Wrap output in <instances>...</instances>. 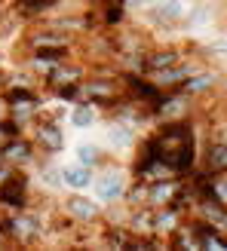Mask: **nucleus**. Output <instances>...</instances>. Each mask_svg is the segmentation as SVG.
Instances as JSON below:
<instances>
[{
    "instance_id": "1",
    "label": "nucleus",
    "mask_w": 227,
    "mask_h": 251,
    "mask_svg": "<svg viewBox=\"0 0 227 251\" xmlns=\"http://www.w3.org/2000/svg\"><path fill=\"white\" fill-rule=\"evenodd\" d=\"M157 144L160 162L169 166L178 178H187L191 172H197L199 150H197V132L194 120H178V123H157V129L150 132Z\"/></svg>"
},
{
    "instance_id": "2",
    "label": "nucleus",
    "mask_w": 227,
    "mask_h": 251,
    "mask_svg": "<svg viewBox=\"0 0 227 251\" xmlns=\"http://www.w3.org/2000/svg\"><path fill=\"white\" fill-rule=\"evenodd\" d=\"M49 236L46 218L37 205L9 211V227H6V248H37Z\"/></svg>"
},
{
    "instance_id": "3",
    "label": "nucleus",
    "mask_w": 227,
    "mask_h": 251,
    "mask_svg": "<svg viewBox=\"0 0 227 251\" xmlns=\"http://www.w3.org/2000/svg\"><path fill=\"white\" fill-rule=\"evenodd\" d=\"M80 89H83V101L95 104L98 110H108L111 104H117L126 95L123 74L117 68H98V65H95V71H89L83 77Z\"/></svg>"
},
{
    "instance_id": "4",
    "label": "nucleus",
    "mask_w": 227,
    "mask_h": 251,
    "mask_svg": "<svg viewBox=\"0 0 227 251\" xmlns=\"http://www.w3.org/2000/svg\"><path fill=\"white\" fill-rule=\"evenodd\" d=\"M37 89H40V86H6V89L0 92V101L6 104V114L12 120H19L22 129L34 126V120L40 117V110L46 104Z\"/></svg>"
},
{
    "instance_id": "5",
    "label": "nucleus",
    "mask_w": 227,
    "mask_h": 251,
    "mask_svg": "<svg viewBox=\"0 0 227 251\" xmlns=\"http://www.w3.org/2000/svg\"><path fill=\"white\" fill-rule=\"evenodd\" d=\"M58 211H61V215H65L77 230H89V227H95V224H102V215H105L102 202H98V199H92V196H86L83 190H71L65 199H61Z\"/></svg>"
},
{
    "instance_id": "6",
    "label": "nucleus",
    "mask_w": 227,
    "mask_h": 251,
    "mask_svg": "<svg viewBox=\"0 0 227 251\" xmlns=\"http://www.w3.org/2000/svg\"><path fill=\"white\" fill-rule=\"evenodd\" d=\"M129 181L132 175L120 169V166H111V162H105L102 169H95L92 175V187H95V199L98 202H123L126 190H129Z\"/></svg>"
},
{
    "instance_id": "7",
    "label": "nucleus",
    "mask_w": 227,
    "mask_h": 251,
    "mask_svg": "<svg viewBox=\"0 0 227 251\" xmlns=\"http://www.w3.org/2000/svg\"><path fill=\"white\" fill-rule=\"evenodd\" d=\"M77 40H80L77 34L61 31V28H56V25H49V22L40 19V22H34L28 28L22 46L25 49H77Z\"/></svg>"
},
{
    "instance_id": "8",
    "label": "nucleus",
    "mask_w": 227,
    "mask_h": 251,
    "mask_svg": "<svg viewBox=\"0 0 227 251\" xmlns=\"http://www.w3.org/2000/svg\"><path fill=\"white\" fill-rule=\"evenodd\" d=\"M31 141L37 147V153L40 156H58L61 150H65V129H61V123L53 120V117H37L34 126H31Z\"/></svg>"
},
{
    "instance_id": "9",
    "label": "nucleus",
    "mask_w": 227,
    "mask_h": 251,
    "mask_svg": "<svg viewBox=\"0 0 227 251\" xmlns=\"http://www.w3.org/2000/svg\"><path fill=\"white\" fill-rule=\"evenodd\" d=\"M184 19H187V0H160V3L144 6V25L160 31L184 28Z\"/></svg>"
},
{
    "instance_id": "10",
    "label": "nucleus",
    "mask_w": 227,
    "mask_h": 251,
    "mask_svg": "<svg viewBox=\"0 0 227 251\" xmlns=\"http://www.w3.org/2000/svg\"><path fill=\"white\" fill-rule=\"evenodd\" d=\"M34 205V187H31V178L25 169H16L12 172V178H6L0 184V208H28Z\"/></svg>"
},
{
    "instance_id": "11",
    "label": "nucleus",
    "mask_w": 227,
    "mask_h": 251,
    "mask_svg": "<svg viewBox=\"0 0 227 251\" xmlns=\"http://www.w3.org/2000/svg\"><path fill=\"white\" fill-rule=\"evenodd\" d=\"M0 159L9 162V166H16V169H31V166H37L40 153H37L31 135L22 132V135H12V138L0 141Z\"/></svg>"
},
{
    "instance_id": "12",
    "label": "nucleus",
    "mask_w": 227,
    "mask_h": 251,
    "mask_svg": "<svg viewBox=\"0 0 227 251\" xmlns=\"http://www.w3.org/2000/svg\"><path fill=\"white\" fill-rule=\"evenodd\" d=\"M178 89L184 95H191L194 101H206V98H218V89H221V74L215 68H197L191 77H187Z\"/></svg>"
},
{
    "instance_id": "13",
    "label": "nucleus",
    "mask_w": 227,
    "mask_h": 251,
    "mask_svg": "<svg viewBox=\"0 0 227 251\" xmlns=\"http://www.w3.org/2000/svg\"><path fill=\"white\" fill-rule=\"evenodd\" d=\"M89 74V68H86V61H58V65H53L43 77H40V89H58V86H71V83H83V77Z\"/></svg>"
},
{
    "instance_id": "14",
    "label": "nucleus",
    "mask_w": 227,
    "mask_h": 251,
    "mask_svg": "<svg viewBox=\"0 0 227 251\" xmlns=\"http://www.w3.org/2000/svg\"><path fill=\"white\" fill-rule=\"evenodd\" d=\"M187 58V49L184 46H150L144 52L142 61V74H154V71H166L172 65H181Z\"/></svg>"
},
{
    "instance_id": "15",
    "label": "nucleus",
    "mask_w": 227,
    "mask_h": 251,
    "mask_svg": "<svg viewBox=\"0 0 227 251\" xmlns=\"http://www.w3.org/2000/svg\"><path fill=\"white\" fill-rule=\"evenodd\" d=\"M184 218L187 215H184L181 208H175V205H160V208H154V218H150V236H157V239L166 242L169 236L184 224Z\"/></svg>"
},
{
    "instance_id": "16",
    "label": "nucleus",
    "mask_w": 227,
    "mask_h": 251,
    "mask_svg": "<svg viewBox=\"0 0 227 251\" xmlns=\"http://www.w3.org/2000/svg\"><path fill=\"white\" fill-rule=\"evenodd\" d=\"M105 138H108V147L120 153V150H132V147H135V141H138V132L132 129V126H126V123L111 120V123H108V132H105Z\"/></svg>"
},
{
    "instance_id": "17",
    "label": "nucleus",
    "mask_w": 227,
    "mask_h": 251,
    "mask_svg": "<svg viewBox=\"0 0 227 251\" xmlns=\"http://www.w3.org/2000/svg\"><path fill=\"white\" fill-rule=\"evenodd\" d=\"M199 162H203V172H227V141L209 138Z\"/></svg>"
},
{
    "instance_id": "18",
    "label": "nucleus",
    "mask_w": 227,
    "mask_h": 251,
    "mask_svg": "<svg viewBox=\"0 0 227 251\" xmlns=\"http://www.w3.org/2000/svg\"><path fill=\"white\" fill-rule=\"evenodd\" d=\"M37 178H40V184L46 190H61V187H65V181H61V166L53 162V156L37 159Z\"/></svg>"
},
{
    "instance_id": "19",
    "label": "nucleus",
    "mask_w": 227,
    "mask_h": 251,
    "mask_svg": "<svg viewBox=\"0 0 227 251\" xmlns=\"http://www.w3.org/2000/svg\"><path fill=\"white\" fill-rule=\"evenodd\" d=\"M98 107L95 104H89V101H77V104H71V110H68V120H71V126L74 129H92V126L98 123Z\"/></svg>"
},
{
    "instance_id": "20",
    "label": "nucleus",
    "mask_w": 227,
    "mask_h": 251,
    "mask_svg": "<svg viewBox=\"0 0 227 251\" xmlns=\"http://www.w3.org/2000/svg\"><path fill=\"white\" fill-rule=\"evenodd\" d=\"M92 169L80 166V162H74V166H65L61 169V181H65L68 190H86V187H92Z\"/></svg>"
},
{
    "instance_id": "21",
    "label": "nucleus",
    "mask_w": 227,
    "mask_h": 251,
    "mask_svg": "<svg viewBox=\"0 0 227 251\" xmlns=\"http://www.w3.org/2000/svg\"><path fill=\"white\" fill-rule=\"evenodd\" d=\"M74 156H77V162L80 166H86V169H102L105 162H108V156H105V147H98V144H92V141H83V144H77V150H74Z\"/></svg>"
},
{
    "instance_id": "22",
    "label": "nucleus",
    "mask_w": 227,
    "mask_h": 251,
    "mask_svg": "<svg viewBox=\"0 0 227 251\" xmlns=\"http://www.w3.org/2000/svg\"><path fill=\"white\" fill-rule=\"evenodd\" d=\"M49 95L53 98H58L61 104H77V101H83V89H80V83H71V86H58V89H49Z\"/></svg>"
},
{
    "instance_id": "23",
    "label": "nucleus",
    "mask_w": 227,
    "mask_h": 251,
    "mask_svg": "<svg viewBox=\"0 0 227 251\" xmlns=\"http://www.w3.org/2000/svg\"><path fill=\"white\" fill-rule=\"evenodd\" d=\"M12 172H16V166H9V162L0 159V184H3L6 178H12Z\"/></svg>"
},
{
    "instance_id": "24",
    "label": "nucleus",
    "mask_w": 227,
    "mask_h": 251,
    "mask_svg": "<svg viewBox=\"0 0 227 251\" xmlns=\"http://www.w3.org/2000/svg\"><path fill=\"white\" fill-rule=\"evenodd\" d=\"M150 3H160V0H126V6H129V9H144Z\"/></svg>"
},
{
    "instance_id": "25",
    "label": "nucleus",
    "mask_w": 227,
    "mask_h": 251,
    "mask_svg": "<svg viewBox=\"0 0 227 251\" xmlns=\"http://www.w3.org/2000/svg\"><path fill=\"white\" fill-rule=\"evenodd\" d=\"M3 89H6V71L0 68V92H3Z\"/></svg>"
},
{
    "instance_id": "26",
    "label": "nucleus",
    "mask_w": 227,
    "mask_h": 251,
    "mask_svg": "<svg viewBox=\"0 0 227 251\" xmlns=\"http://www.w3.org/2000/svg\"><path fill=\"white\" fill-rule=\"evenodd\" d=\"M224 120H227V104H224Z\"/></svg>"
},
{
    "instance_id": "27",
    "label": "nucleus",
    "mask_w": 227,
    "mask_h": 251,
    "mask_svg": "<svg viewBox=\"0 0 227 251\" xmlns=\"http://www.w3.org/2000/svg\"><path fill=\"white\" fill-rule=\"evenodd\" d=\"M0 3H3V0H0Z\"/></svg>"
}]
</instances>
